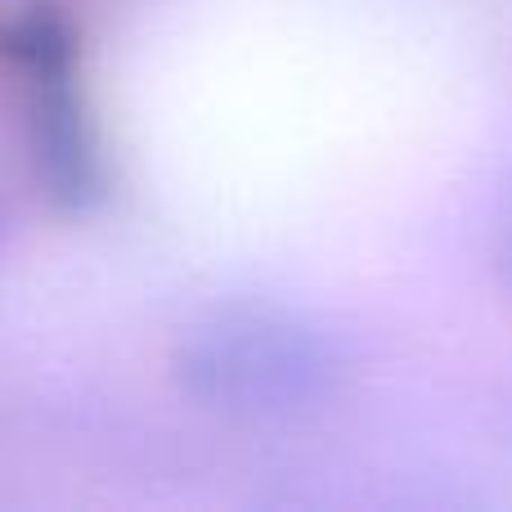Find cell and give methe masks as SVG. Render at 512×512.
Segmentation results:
<instances>
[{
  "instance_id": "obj_1",
  "label": "cell",
  "mask_w": 512,
  "mask_h": 512,
  "mask_svg": "<svg viewBox=\"0 0 512 512\" xmlns=\"http://www.w3.org/2000/svg\"><path fill=\"white\" fill-rule=\"evenodd\" d=\"M346 378L342 342L324 324L279 306H221L185 328L176 382L194 405L234 423H288L315 414Z\"/></svg>"
},
{
  "instance_id": "obj_2",
  "label": "cell",
  "mask_w": 512,
  "mask_h": 512,
  "mask_svg": "<svg viewBox=\"0 0 512 512\" xmlns=\"http://www.w3.org/2000/svg\"><path fill=\"white\" fill-rule=\"evenodd\" d=\"M5 54L18 72L27 149H32L45 198L68 212H81L99 198L104 176H99L95 131L81 99L72 32L54 9H27L23 18L9 23Z\"/></svg>"
},
{
  "instance_id": "obj_3",
  "label": "cell",
  "mask_w": 512,
  "mask_h": 512,
  "mask_svg": "<svg viewBox=\"0 0 512 512\" xmlns=\"http://www.w3.org/2000/svg\"><path fill=\"white\" fill-rule=\"evenodd\" d=\"M499 265H504V274H508V283H512V203H508L504 225H499Z\"/></svg>"
}]
</instances>
